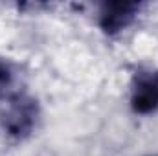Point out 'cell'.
Segmentation results:
<instances>
[{
    "label": "cell",
    "mask_w": 158,
    "mask_h": 156,
    "mask_svg": "<svg viewBox=\"0 0 158 156\" xmlns=\"http://www.w3.org/2000/svg\"><path fill=\"white\" fill-rule=\"evenodd\" d=\"M147 156H158V154H147Z\"/></svg>",
    "instance_id": "5b68a950"
},
{
    "label": "cell",
    "mask_w": 158,
    "mask_h": 156,
    "mask_svg": "<svg viewBox=\"0 0 158 156\" xmlns=\"http://www.w3.org/2000/svg\"><path fill=\"white\" fill-rule=\"evenodd\" d=\"M0 127L17 142L28 140L40 121V103L31 94L19 90L0 99Z\"/></svg>",
    "instance_id": "6da1fadb"
},
{
    "label": "cell",
    "mask_w": 158,
    "mask_h": 156,
    "mask_svg": "<svg viewBox=\"0 0 158 156\" xmlns=\"http://www.w3.org/2000/svg\"><path fill=\"white\" fill-rule=\"evenodd\" d=\"M142 9H143L142 2H123V0L103 2L98 9V26L105 35L116 37L136 22Z\"/></svg>",
    "instance_id": "7a4b0ae2"
},
{
    "label": "cell",
    "mask_w": 158,
    "mask_h": 156,
    "mask_svg": "<svg viewBox=\"0 0 158 156\" xmlns=\"http://www.w3.org/2000/svg\"><path fill=\"white\" fill-rule=\"evenodd\" d=\"M19 77H20L19 66L11 59L0 57V99L13 94V92L22 90V88H17Z\"/></svg>",
    "instance_id": "277c9868"
},
{
    "label": "cell",
    "mask_w": 158,
    "mask_h": 156,
    "mask_svg": "<svg viewBox=\"0 0 158 156\" xmlns=\"http://www.w3.org/2000/svg\"><path fill=\"white\" fill-rule=\"evenodd\" d=\"M129 105L138 116H151L158 112V70H147L134 76Z\"/></svg>",
    "instance_id": "3957f363"
}]
</instances>
